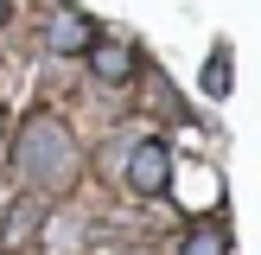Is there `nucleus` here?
I'll return each mask as SVG.
<instances>
[{"mask_svg": "<svg viewBox=\"0 0 261 255\" xmlns=\"http://www.w3.org/2000/svg\"><path fill=\"white\" fill-rule=\"evenodd\" d=\"M7 166H13V185L32 191V198H58V191H70V185H76V172H83L76 128L64 121L58 109H32L19 128H13Z\"/></svg>", "mask_w": 261, "mask_h": 255, "instance_id": "nucleus-1", "label": "nucleus"}, {"mask_svg": "<svg viewBox=\"0 0 261 255\" xmlns=\"http://www.w3.org/2000/svg\"><path fill=\"white\" fill-rule=\"evenodd\" d=\"M121 178H127L134 198H166L172 191V147L160 134H140L127 147V160H121Z\"/></svg>", "mask_w": 261, "mask_h": 255, "instance_id": "nucleus-2", "label": "nucleus"}, {"mask_svg": "<svg viewBox=\"0 0 261 255\" xmlns=\"http://www.w3.org/2000/svg\"><path fill=\"white\" fill-rule=\"evenodd\" d=\"M89 45H96V19H89V13L58 7L45 19V51H51V58H83Z\"/></svg>", "mask_w": 261, "mask_h": 255, "instance_id": "nucleus-3", "label": "nucleus"}, {"mask_svg": "<svg viewBox=\"0 0 261 255\" xmlns=\"http://www.w3.org/2000/svg\"><path fill=\"white\" fill-rule=\"evenodd\" d=\"M83 58H89V76L109 83V89H127V83H134V70H140V58H134L127 38H96Z\"/></svg>", "mask_w": 261, "mask_h": 255, "instance_id": "nucleus-4", "label": "nucleus"}, {"mask_svg": "<svg viewBox=\"0 0 261 255\" xmlns=\"http://www.w3.org/2000/svg\"><path fill=\"white\" fill-rule=\"evenodd\" d=\"M178 255H236V242H229V217H191L185 236H178Z\"/></svg>", "mask_w": 261, "mask_h": 255, "instance_id": "nucleus-5", "label": "nucleus"}, {"mask_svg": "<svg viewBox=\"0 0 261 255\" xmlns=\"http://www.w3.org/2000/svg\"><path fill=\"white\" fill-rule=\"evenodd\" d=\"M83 236H89V217L83 211H51V217H38V242H45L51 255L83 249Z\"/></svg>", "mask_w": 261, "mask_h": 255, "instance_id": "nucleus-6", "label": "nucleus"}, {"mask_svg": "<svg viewBox=\"0 0 261 255\" xmlns=\"http://www.w3.org/2000/svg\"><path fill=\"white\" fill-rule=\"evenodd\" d=\"M229 45H211V58H204V96H223V83H229Z\"/></svg>", "mask_w": 261, "mask_h": 255, "instance_id": "nucleus-7", "label": "nucleus"}, {"mask_svg": "<svg viewBox=\"0 0 261 255\" xmlns=\"http://www.w3.org/2000/svg\"><path fill=\"white\" fill-rule=\"evenodd\" d=\"M7 19H13V0H0V26H7Z\"/></svg>", "mask_w": 261, "mask_h": 255, "instance_id": "nucleus-8", "label": "nucleus"}, {"mask_svg": "<svg viewBox=\"0 0 261 255\" xmlns=\"http://www.w3.org/2000/svg\"><path fill=\"white\" fill-rule=\"evenodd\" d=\"M0 128H7V115H0Z\"/></svg>", "mask_w": 261, "mask_h": 255, "instance_id": "nucleus-9", "label": "nucleus"}]
</instances>
